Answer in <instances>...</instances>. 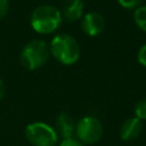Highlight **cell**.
Instances as JSON below:
<instances>
[{
	"mask_svg": "<svg viewBox=\"0 0 146 146\" xmlns=\"http://www.w3.org/2000/svg\"><path fill=\"white\" fill-rule=\"evenodd\" d=\"M30 22L37 33L49 35L55 32L60 27L63 18L60 10L54 5H38L31 13Z\"/></svg>",
	"mask_w": 146,
	"mask_h": 146,
	"instance_id": "1",
	"label": "cell"
},
{
	"mask_svg": "<svg viewBox=\"0 0 146 146\" xmlns=\"http://www.w3.org/2000/svg\"><path fill=\"white\" fill-rule=\"evenodd\" d=\"M50 55H53L59 63L64 66H72L77 63L81 55V48L78 41L73 36L67 33H59L51 40Z\"/></svg>",
	"mask_w": 146,
	"mask_h": 146,
	"instance_id": "2",
	"label": "cell"
},
{
	"mask_svg": "<svg viewBox=\"0 0 146 146\" xmlns=\"http://www.w3.org/2000/svg\"><path fill=\"white\" fill-rule=\"evenodd\" d=\"M50 56L49 45L42 40H31L21 51V64L27 71L40 69L48 63Z\"/></svg>",
	"mask_w": 146,
	"mask_h": 146,
	"instance_id": "3",
	"label": "cell"
},
{
	"mask_svg": "<svg viewBox=\"0 0 146 146\" xmlns=\"http://www.w3.org/2000/svg\"><path fill=\"white\" fill-rule=\"evenodd\" d=\"M25 136L32 146H56L59 141L55 128L44 122L30 123L26 127Z\"/></svg>",
	"mask_w": 146,
	"mask_h": 146,
	"instance_id": "4",
	"label": "cell"
},
{
	"mask_svg": "<svg viewBox=\"0 0 146 146\" xmlns=\"http://www.w3.org/2000/svg\"><path fill=\"white\" fill-rule=\"evenodd\" d=\"M104 133V128L100 119L92 115H86L76 124L74 136L83 145H94L100 141Z\"/></svg>",
	"mask_w": 146,
	"mask_h": 146,
	"instance_id": "5",
	"label": "cell"
},
{
	"mask_svg": "<svg viewBox=\"0 0 146 146\" xmlns=\"http://www.w3.org/2000/svg\"><path fill=\"white\" fill-rule=\"evenodd\" d=\"M81 28L85 35L90 37H96L105 30V18L98 12H88L82 15Z\"/></svg>",
	"mask_w": 146,
	"mask_h": 146,
	"instance_id": "6",
	"label": "cell"
},
{
	"mask_svg": "<svg viewBox=\"0 0 146 146\" xmlns=\"http://www.w3.org/2000/svg\"><path fill=\"white\" fill-rule=\"evenodd\" d=\"M142 128H144V124L141 119H139L137 117H132V118L126 119L121 124L119 136L123 141H135L142 133Z\"/></svg>",
	"mask_w": 146,
	"mask_h": 146,
	"instance_id": "7",
	"label": "cell"
},
{
	"mask_svg": "<svg viewBox=\"0 0 146 146\" xmlns=\"http://www.w3.org/2000/svg\"><path fill=\"white\" fill-rule=\"evenodd\" d=\"M83 9H85V4L82 0H66L60 10L62 18L63 21L73 23L82 18Z\"/></svg>",
	"mask_w": 146,
	"mask_h": 146,
	"instance_id": "8",
	"label": "cell"
},
{
	"mask_svg": "<svg viewBox=\"0 0 146 146\" xmlns=\"http://www.w3.org/2000/svg\"><path fill=\"white\" fill-rule=\"evenodd\" d=\"M55 123H56V129H55L56 133L63 140L72 139V137L74 136L76 123L68 113H66V111L59 113L55 119Z\"/></svg>",
	"mask_w": 146,
	"mask_h": 146,
	"instance_id": "9",
	"label": "cell"
},
{
	"mask_svg": "<svg viewBox=\"0 0 146 146\" xmlns=\"http://www.w3.org/2000/svg\"><path fill=\"white\" fill-rule=\"evenodd\" d=\"M133 21L141 31L146 32V5H140L133 12Z\"/></svg>",
	"mask_w": 146,
	"mask_h": 146,
	"instance_id": "10",
	"label": "cell"
},
{
	"mask_svg": "<svg viewBox=\"0 0 146 146\" xmlns=\"http://www.w3.org/2000/svg\"><path fill=\"white\" fill-rule=\"evenodd\" d=\"M135 114L139 119L146 121V98L140 99L135 105Z\"/></svg>",
	"mask_w": 146,
	"mask_h": 146,
	"instance_id": "11",
	"label": "cell"
},
{
	"mask_svg": "<svg viewBox=\"0 0 146 146\" xmlns=\"http://www.w3.org/2000/svg\"><path fill=\"white\" fill-rule=\"evenodd\" d=\"M145 0H118L119 5H121L122 8H124V9H136V8H139L140 5H142V3H144Z\"/></svg>",
	"mask_w": 146,
	"mask_h": 146,
	"instance_id": "12",
	"label": "cell"
},
{
	"mask_svg": "<svg viewBox=\"0 0 146 146\" xmlns=\"http://www.w3.org/2000/svg\"><path fill=\"white\" fill-rule=\"evenodd\" d=\"M137 60H139V63L141 64V66H144L146 68V44L140 48L139 53H137Z\"/></svg>",
	"mask_w": 146,
	"mask_h": 146,
	"instance_id": "13",
	"label": "cell"
},
{
	"mask_svg": "<svg viewBox=\"0 0 146 146\" xmlns=\"http://www.w3.org/2000/svg\"><path fill=\"white\" fill-rule=\"evenodd\" d=\"M9 7V0H0V19H3L8 14Z\"/></svg>",
	"mask_w": 146,
	"mask_h": 146,
	"instance_id": "14",
	"label": "cell"
},
{
	"mask_svg": "<svg viewBox=\"0 0 146 146\" xmlns=\"http://www.w3.org/2000/svg\"><path fill=\"white\" fill-rule=\"evenodd\" d=\"M59 146H86V145H83L82 142H80L77 139L72 137V139H66V140H63V141L60 142V145H59Z\"/></svg>",
	"mask_w": 146,
	"mask_h": 146,
	"instance_id": "15",
	"label": "cell"
},
{
	"mask_svg": "<svg viewBox=\"0 0 146 146\" xmlns=\"http://www.w3.org/2000/svg\"><path fill=\"white\" fill-rule=\"evenodd\" d=\"M4 96H5V83H4V81L0 78V101L4 99Z\"/></svg>",
	"mask_w": 146,
	"mask_h": 146,
	"instance_id": "16",
	"label": "cell"
}]
</instances>
